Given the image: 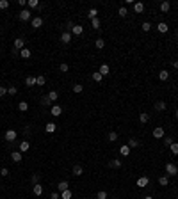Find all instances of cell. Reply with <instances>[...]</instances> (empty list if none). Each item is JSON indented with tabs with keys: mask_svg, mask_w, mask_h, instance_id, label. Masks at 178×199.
I'll return each instance as SVG.
<instances>
[{
	"mask_svg": "<svg viewBox=\"0 0 178 199\" xmlns=\"http://www.w3.org/2000/svg\"><path fill=\"white\" fill-rule=\"evenodd\" d=\"M109 165H110V167H114V169H119V167H121L123 164H121V160H119V158H114V160H110V164H109Z\"/></svg>",
	"mask_w": 178,
	"mask_h": 199,
	"instance_id": "cell-27",
	"label": "cell"
},
{
	"mask_svg": "<svg viewBox=\"0 0 178 199\" xmlns=\"http://www.w3.org/2000/svg\"><path fill=\"white\" fill-rule=\"evenodd\" d=\"M18 110L20 112H27L29 110V103L27 101H18Z\"/></svg>",
	"mask_w": 178,
	"mask_h": 199,
	"instance_id": "cell-22",
	"label": "cell"
},
{
	"mask_svg": "<svg viewBox=\"0 0 178 199\" xmlns=\"http://www.w3.org/2000/svg\"><path fill=\"white\" fill-rule=\"evenodd\" d=\"M153 137H155V139H164V137H166V132H164V128H162V126H157V128H153Z\"/></svg>",
	"mask_w": 178,
	"mask_h": 199,
	"instance_id": "cell-4",
	"label": "cell"
},
{
	"mask_svg": "<svg viewBox=\"0 0 178 199\" xmlns=\"http://www.w3.org/2000/svg\"><path fill=\"white\" fill-rule=\"evenodd\" d=\"M143 199H153V197H151V196H144Z\"/></svg>",
	"mask_w": 178,
	"mask_h": 199,
	"instance_id": "cell-56",
	"label": "cell"
},
{
	"mask_svg": "<svg viewBox=\"0 0 178 199\" xmlns=\"http://www.w3.org/2000/svg\"><path fill=\"white\" fill-rule=\"evenodd\" d=\"M73 176H82V173H84V169H82V165H73Z\"/></svg>",
	"mask_w": 178,
	"mask_h": 199,
	"instance_id": "cell-25",
	"label": "cell"
},
{
	"mask_svg": "<svg viewBox=\"0 0 178 199\" xmlns=\"http://www.w3.org/2000/svg\"><path fill=\"white\" fill-rule=\"evenodd\" d=\"M173 68H175V69H178V60H173Z\"/></svg>",
	"mask_w": 178,
	"mask_h": 199,
	"instance_id": "cell-55",
	"label": "cell"
},
{
	"mask_svg": "<svg viewBox=\"0 0 178 199\" xmlns=\"http://www.w3.org/2000/svg\"><path fill=\"white\" fill-rule=\"evenodd\" d=\"M30 55H32V52H30L29 48L20 50V57H22V59H30Z\"/></svg>",
	"mask_w": 178,
	"mask_h": 199,
	"instance_id": "cell-16",
	"label": "cell"
},
{
	"mask_svg": "<svg viewBox=\"0 0 178 199\" xmlns=\"http://www.w3.org/2000/svg\"><path fill=\"white\" fill-rule=\"evenodd\" d=\"M93 80H95V82H102V80H103V75H102L100 71H95V73H93Z\"/></svg>",
	"mask_w": 178,
	"mask_h": 199,
	"instance_id": "cell-36",
	"label": "cell"
},
{
	"mask_svg": "<svg viewBox=\"0 0 178 199\" xmlns=\"http://www.w3.org/2000/svg\"><path fill=\"white\" fill-rule=\"evenodd\" d=\"M159 80H160V82H166V80H169V71H166V69H160V71H159Z\"/></svg>",
	"mask_w": 178,
	"mask_h": 199,
	"instance_id": "cell-13",
	"label": "cell"
},
{
	"mask_svg": "<svg viewBox=\"0 0 178 199\" xmlns=\"http://www.w3.org/2000/svg\"><path fill=\"white\" fill-rule=\"evenodd\" d=\"M57 98H59V92H57V91H50V92H48V100H50V101H55Z\"/></svg>",
	"mask_w": 178,
	"mask_h": 199,
	"instance_id": "cell-31",
	"label": "cell"
},
{
	"mask_svg": "<svg viewBox=\"0 0 178 199\" xmlns=\"http://www.w3.org/2000/svg\"><path fill=\"white\" fill-rule=\"evenodd\" d=\"M119 155H121V156H128V155H130V148H128L127 144L119 148Z\"/></svg>",
	"mask_w": 178,
	"mask_h": 199,
	"instance_id": "cell-24",
	"label": "cell"
},
{
	"mask_svg": "<svg viewBox=\"0 0 178 199\" xmlns=\"http://www.w3.org/2000/svg\"><path fill=\"white\" fill-rule=\"evenodd\" d=\"M157 30H159L160 34H166L167 30H169V27H167V23H164V22H160L159 25H157Z\"/></svg>",
	"mask_w": 178,
	"mask_h": 199,
	"instance_id": "cell-15",
	"label": "cell"
},
{
	"mask_svg": "<svg viewBox=\"0 0 178 199\" xmlns=\"http://www.w3.org/2000/svg\"><path fill=\"white\" fill-rule=\"evenodd\" d=\"M29 148H30V142H29V141H23V142H20V151H22V153L29 151Z\"/></svg>",
	"mask_w": 178,
	"mask_h": 199,
	"instance_id": "cell-23",
	"label": "cell"
},
{
	"mask_svg": "<svg viewBox=\"0 0 178 199\" xmlns=\"http://www.w3.org/2000/svg\"><path fill=\"white\" fill-rule=\"evenodd\" d=\"M169 9H171V4L167 2V0H166V2H160V11H162V13H167Z\"/></svg>",
	"mask_w": 178,
	"mask_h": 199,
	"instance_id": "cell-26",
	"label": "cell"
},
{
	"mask_svg": "<svg viewBox=\"0 0 178 199\" xmlns=\"http://www.w3.org/2000/svg\"><path fill=\"white\" fill-rule=\"evenodd\" d=\"M169 149H171L173 155H178V142H173V144L169 146Z\"/></svg>",
	"mask_w": 178,
	"mask_h": 199,
	"instance_id": "cell-43",
	"label": "cell"
},
{
	"mask_svg": "<svg viewBox=\"0 0 178 199\" xmlns=\"http://www.w3.org/2000/svg\"><path fill=\"white\" fill-rule=\"evenodd\" d=\"M68 69H70V66L66 64V62H61V64H59V71H61V73H66Z\"/></svg>",
	"mask_w": 178,
	"mask_h": 199,
	"instance_id": "cell-42",
	"label": "cell"
},
{
	"mask_svg": "<svg viewBox=\"0 0 178 199\" xmlns=\"http://www.w3.org/2000/svg\"><path fill=\"white\" fill-rule=\"evenodd\" d=\"M18 5H22V7H23V5H27V2H25V0H18Z\"/></svg>",
	"mask_w": 178,
	"mask_h": 199,
	"instance_id": "cell-54",
	"label": "cell"
},
{
	"mask_svg": "<svg viewBox=\"0 0 178 199\" xmlns=\"http://www.w3.org/2000/svg\"><path fill=\"white\" fill-rule=\"evenodd\" d=\"M98 71L102 73V75H103V77H107V75H109V73H110V68H109V64H102Z\"/></svg>",
	"mask_w": 178,
	"mask_h": 199,
	"instance_id": "cell-19",
	"label": "cell"
},
{
	"mask_svg": "<svg viewBox=\"0 0 178 199\" xmlns=\"http://www.w3.org/2000/svg\"><path fill=\"white\" fill-rule=\"evenodd\" d=\"M139 121L144 124V123H148L150 121V116H148V114H146V112H143V114H139Z\"/></svg>",
	"mask_w": 178,
	"mask_h": 199,
	"instance_id": "cell-34",
	"label": "cell"
},
{
	"mask_svg": "<svg viewBox=\"0 0 178 199\" xmlns=\"http://www.w3.org/2000/svg\"><path fill=\"white\" fill-rule=\"evenodd\" d=\"M9 174V169H7V167H2V169H0V176H2V178H5Z\"/></svg>",
	"mask_w": 178,
	"mask_h": 199,
	"instance_id": "cell-50",
	"label": "cell"
},
{
	"mask_svg": "<svg viewBox=\"0 0 178 199\" xmlns=\"http://www.w3.org/2000/svg\"><path fill=\"white\" fill-rule=\"evenodd\" d=\"M55 130H57L55 123H46V126H45V132H46V133H54Z\"/></svg>",
	"mask_w": 178,
	"mask_h": 199,
	"instance_id": "cell-21",
	"label": "cell"
},
{
	"mask_svg": "<svg viewBox=\"0 0 178 199\" xmlns=\"http://www.w3.org/2000/svg\"><path fill=\"white\" fill-rule=\"evenodd\" d=\"M135 185H137L139 188H144V187H148V185H150V178H148V176H141L139 180H137V183H135Z\"/></svg>",
	"mask_w": 178,
	"mask_h": 199,
	"instance_id": "cell-5",
	"label": "cell"
},
{
	"mask_svg": "<svg viewBox=\"0 0 178 199\" xmlns=\"http://www.w3.org/2000/svg\"><path fill=\"white\" fill-rule=\"evenodd\" d=\"M22 158H23L22 151H13V153H11V160H13L14 164H20V162H22Z\"/></svg>",
	"mask_w": 178,
	"mask_h": 199,
	"instance_id": "cell-8",
	"label": "cell"
},
{
	"mask_svg": "<svg viewBox=\"0 0 178 199\" xmlns=\"http://www.w3.org/2000/svg\"><path fill=\"white\" fill-rule=\"evenodd\" d=\"M50 114H52L54 117H59L61 114H62V107H61V105H54V107L50 109Z\"/></svg>",
	"mask_w": 178,
	"mask_h": 199,
	"instance_id": "cell-9",
	"label": "cell"
},
{
	"mask_svg": "<svg viewBox=\"0 0 178 199\" xmlns=\"http://www.w3.org/2000/svg\"><path fill=\"white\" fill-rule=\"evenodd\" d=\"M68 188H70V183H68V181H59V185H57V192L61 194V192L68 190Z\"/></svg>",
	"mask_w": 178,
	"mask_h": 199,
	"instance_id": "cell-12",
	"label": "cell"
},
{
	"mask_svg": "<svg viewBox=\"0 0 178 199\" xmlns=\"http://www.w3.org/2000/svg\"><path fill=\"white\" fill-rule=\"evenodd\" d=\"M84 91V86H80V84H75V86H73V92L75 94H80Z\"/></svg>",
	"mask_w": 178,
	"mask_h": 199,
	"instance_id": "cell-39",
	"label": "cell"
},
{
	"mask_svg": "<svg viewBox=\"0 0 178 199\" xmlns=\"http://www.w3.org/2000/svg\"><path fill=\"white\" fill-rule=\"evenodd\" d=\"M87 16H89L91 20H95V18H98V9H95V7H91V9H89V13H87Z\"/></svg>",
	"mask_w": 178,
	"mask_h": 199,
	"instance_id": "cell-28",
	"label": "cell"
},
{
	"mask_svg": "<svg viewBox=\"0 0 178 199\" xmlns=\"http://www.w3.org/2000/svg\"><path fill=\"white\" fill-rule=\"evenodd\" d=\"M127 146H128L130 149H134V148H137V146H139V141H137V139H130V141L127 142Z\"/></svg>",
	"mask_w": 178,
	"mask_h": 199,
	"instance_id": "cell-30",
	"label": "cell"
},
{
	"mask_svg": "<svg viewBox=\"0 0 178 199\" xmlns=\"http://www.w3.org/2000/svg\"><path fill=\"white\" fill-rule=\"evenodd\" d=\"M18 92V89L14 87V86H11V87H7V94H13V96H14V94Z\"/></svg>",
	"mask_w": 178,
	"mask_h": 199,
	"instance_id": "cell-47",
	"label": "cell"
},
{
	"mask_svg": "<svg viewBox=\"0 0 178 199\" xmlns=\"http://www.w3.org/2000/svg\"><path fill=\"white\" fill-rule=\"evenodd\" d=\"M166 101H162V100H159V101H157L155 103V110H159V112H162V110H166Z\"/></svg>",
	"mask_w": 178,
	"mask_h": 199,
	"instance_id": "cell-20",
	"label": "cell"
},
{
	"mask_svg": "<svg viewBox=\"0 0 178 199\" xmlns=\"http://www.w3.org/2000/svg\"><path fill=\"white\" fill-rule=\"evenodd\" d=\"M27 5H29L30 9H36V7H39V2H38V0H29Z\"/></svg>",
	"mask_w": 178,
	"mask_h": 199,
	"instance_id": "cell-41",
	"label": "cell"
},
{
	"mask_svg": "<svg viewBox=\"0 0 178 199\" xmlns=\"http://www.w3.org/2000/svg\"><path fill=\"white\" fill-rule=\"evenodd\" d=\"M4 139H5L7 142H14V141L18 139V132H16V130H7L5 135H4Z\"/></svg>",
	"mask_w": 178,
	"mask_h": 199,
	"instance_id": "cell-2",
	"label": "cell"
},
{
	"mask_svg": "<svg viewBox=\"0 0 178 199\" xmlns=\"http://www.w3.org/2000/svg\"><path fill=\"white\" fill-rule=\"evenodd\" d=\"M95 46H96V48H98V50H102V48H103V46H105V41H103V39H102V37H98V39H96V41H95Z\"/></svg>",
	"mask_w": 178,
	"mask_h": 199,
	"instance_id": "cell-35",
	"label": "cell"
},
{
	"mask_svg": "<svg viewBox=\"0 0 178 199\" xmlns=\"http://www.w3.org/2000/svg\"><path fill=\"white\" fill-rule=\"evenodd\" d=\"M175 117H176V119H178V110H176V112H175Z\"/></svg>",
	"mask_w": 178,
	"mask_h": 199,
	"instance_id": "cell-57",
	"label": "cell"
},
{
	"mask_svg": "<svg viewBox=\"0 0 178 199\" xmlns=\"http://www.w3.org/2000/svg\"><path fill=\"white\" fill-rule=\"evenodd\" d=\"M50 199H61V194H59V192H52V194H50Z\"/></svg>",
	"mask_w": 178,
	"mask_h": 199,
	"instance_id": "cell-53",
	"label": "cell"
},
{
	"mask_svg": "<svg viewBox=\"0 0 178 199\" xmlns=\"http://www.w3.org/2000/svg\"><path fill=\"white\" fill-rule=\"evenodd\" d=\"M13 45H14V50L20 52V50H23V48H25V41H23V37H16Z\"/></svg>",
	"mask_w": 178,
	"mask_h": 199,
	"instance_id": "cell-6",
	"label": "cell"
},
{
	"mask_svg": "<svg viewBox=\"0 0 178 199\" xmlns=\"http://www.w3.org/2000/svg\"><path fill=\"white\" fill-rule=\"evenodd\" d=\"M25 86H27V87L38 86V82H36V77H27V78H25Z\"/></svg>",
	"mask_w": 178,
	"mask_h": 199,
	"instance_id": "cell-17",
	"label": "cell"
},
{
	"mask_svg": "<svg viewBox=\"0 0 178 199\" xmlns=\"http://www.w3.org/2000/svg\"><path fill=\"white\" fill-rule=\"evenodd\" d=\"M166 174H167V176H176V174H178V167H176L175 164H171V162L166 164Z\"/></svg>",
	"mask_w": 178,
	"mask_h": 199,
	"instance_id": "cell-3",
	"label": "cell"
},
{
	"mask_svg": "<svg viewBox=\"0 0 178 199\" xmlns=\"http://www.w3.org/2000/svg\"><path fill=\"white\" fill-rule=\"evenodd\" d=\"M18 18H20V22H30V20H32V13H30L29 9H22V11L18 13Z\"/></svg>",
	"mask_w": 178,
	"mask_h": 199,
	"instance_id": "cell-1",
	"label": "cell"
},
{
	"mask_svg": "<svg viewBox=\"0 0 178 199\" xmlns=\"http://www.w3.org/2000/svg\"><path fill=\"white\" fill-rule=\"evenodd\" d=\"M30 22H32V29H39L41 25H43V18H41V16H36V18L30 20Z\"/></svg>",
	"mask_w": 178,
	"mask_h": 199,
	"instance_id": "cell-10",
	"label": "cell"
},
{
	"mask_svg": "<svg viewBox=\"0 0 178 199\" xmlns=\"http://www.w3.org/2000/svg\"><path fill=\"white\" fill-rule=\"evenodd\" d=\"M7 94V87H4V86H0V98H4Z\"/></svg>",
	"mask_w": 178,
	"mask_h": 199,
	"instance_id": "cell-51",
	"label": "cell"
},
{
	"mask_svg": "<svg viewBox=\"0 0 178 199\" xmlns=\"http://www.w3.org/2000/svg\"><path fill=\"white\" fill-rule=\"evenodd\" d=\"M9 7V2L7 0H0V9H7Z\"/></svg>",
	"mask_w": 178,
	"mask_h": 199,
	"instance_id": "cell-52",
	"label": "cell"
},
{
	"mask_svg": "<svg viewBox=\"0 0 178 199\" xmlns=\"http://www.w3.org/2000/svg\"><path fill=\"white\" fill-rule=\"evenodd\" d=\"M61 43L62 45H70L71 43V32H62L61 34Z\"/></svg>",
	"mask_w": 178,
	"mask_h": 199,
	"instance_id": "cell-7",
	"label": "cell"
},
{
	"mask_svg": "<svg viewBox=\"0 0 178 199\" xmlns=\"http://www.w3.org/2000/svg\"><path fill=\"white\" fill-rule=\"evenodd\" d=\"M143 30H144V32H150V30H151V23L150 22H144L143 23Z\"/></svg>",
	"mask_w": 178,
	"mask_h": 199,
	"instance_id": "cell-45",
	"label": "cell"
},
{
	"mask_svg": "<svg viewBox=\"0 0 178 199\" xmlns=\"http://www.w3.org/2000/svg\"><path fill=\"white\" fill-rule=\"evenodd\" d=\"M107 139H109V142H116L118 141V132H110L107 135Z\"/></svg>",
	"mask_w": 178,
	"mask_h": 199,
	"instance_id": "cell-32",
	"label": "cell"
},
{
	"mask_svg": "<svg viewBox=\"0 0 178 199\" xmlns=\"http://www.w3.org/2000/svg\"><path fill=\"white\" fill-rule=\"evenodd\" d=\"M91 27L98 30V29L102 27V22H100V20H98V18H95V20H91Z\"/></svg>",
	"mask_w": 178,
	"mask_h": 199,
	"instance_id": "cell-33",
	"label": "cell"
},
{
	"mask_svg": "<svg viewBox=\"0 0 178 199\" xmlns=\"http://www.w3.org/2000/svg\"><path fill=\"white\" fill-rule=\"evenodd\" d=\"M96 199H107V192H105V190H100V192L96 194Z\"/></svg>",
	"mask_w": 178,
	"mask_h": 199,
	"instance_id": "cell-46",
	"label": "cell"
},
{
	"mask_svg": "<svg viewBox=\"0 0 178 199\" xmlns=\"http://www.w3.org/2000/svg\"><path fill=\"white\" fill-rule=\"evenodd\" d=\"M39 103H41V105H43V107H48L52 101L48 100V96H43V98H41V101H39Z\"/></svg>",
	"mask_w": 178,
	"mask_h": 199,
	"instance_id": "cell-44",
	"label": "cell"
},
{
	"mask_svg": "<svg viewBox=\"0 0 178 199\" xmlns=\"http://www.w3.org/2000/svg\"><path fill=\"white\" fill-rule=\"evenodd\" d=\"M71 197H73V192L70 190V188L64 190V192H61V199H71Z\"/></svg>",
	"mask_w": 178,
	"mask_h": 199,
	"instance_id": "cell-29",
	"label": "cell"
},
{
	"mask_svg": "<svg viewBox=\"0 0 178 199\" xmlns=\"http://www.w3.org/2000/svg\"><path fill=\"white\" fill-rule=\"evenodd\" d=\"M82 32H84V27H82V25H73V27H71V36H73V34L80 36Z\"/></svg>",
	"mask_w": 178,
	"mask_h": 199,
	"instance_id": "cell-11",
	"label": "cell"
},
{
	"mask_svg": "<svg viewBox=\"0 0 178 199\" xmlns=\"http://www.w3.org/2000/svg\"><path fill=\"white\" fill-rule=\"evenodd\" d=\"M134 11L137 13V14H141V13L144 11V4H143V2H135V4H134Z\"/></svg>",
	"mask_w": 178,
	"mask_h": 199,
	"instance_id": "cell-18",
	"label": "cell"
},
{
	"mask_svg": "<svg viewBox=\"0 0 178 199\" xmlns=\"http://www.w3.org/2000/svg\"><path fill=\"white\" fill-rule=\"evenodd\" d=\"M114 199H119V197H114Z\"/></svg>",
	"mask_w": 178,
	"mask_h": 199,
	"instance_id": "cell-58",
	"label": "cell"
},
{
	"mask_svg": "<svg viewBox=\"0 0 178 199\" xmlns=\"http://www.w3.org/2000/svg\"><path fill=\"white\" fill-rule=\"evenodd\" d=\"M118 14H119L121 18H125V16L128 14V9H127V7H119V9H118Z\"/></svg>",
	"mask_w": 178,
	"mask_h": 199,
	"instance_id": "cell-40",
	"label": "cell"
},
{
	"mask_svg": "<svg viewBox=\"0 0 178 199\" xmlns=\"http://www.w3.org/2000/svg\"><path fill=\"white\" fill-rule=\"evenodd\" d=\"M173 142H175V141H173V139H171V137H164V144H166V146H167V148H169V146H171V144H173Z\"/></svg>",
	"mask_w": 178,
	"mask_h": 199,
	"instance_id": "cell-49",
	"label": "cell"
},
{
	"mask_svg": "<svg viewBox=\"0 0 178 199\" xmlns=\"http://www.w3.org/2000/svg\"><path fill=\"white\" fill-rule=\"evenodd\" d=\"M32 192H34V196H41L43 194V185H39V183L32 185Z\"/></svg>",
	"mask_w": 178,
	"mask_h": 199,
	"instance_id": "cell-14",
	"label": "cell"
},
{
	"mask_svg": "<svg viewBox=\"0 0 178 199\" xmlns=\"http://www.w3.org/2000/svg\"><path fill=\"white\" fill-rule=\"evenodd\" d=\"M167 183H169V178H167V176H159V185L166 187Z\"/></svg>",
	"mask_w": 178,
	"mask_h": 199,
	"instance_id": "cell-37",
	"label": "cell"
},
{
	"mask_svg": "<svg viewBox=\"0 0 178 199\" xmlns=\"http://www.w3.org/2000/svg\"><path fill=\"white\" fill-rule=\"evenodd\" d=\"M39 181V176L38 174H32V176H30V183H32V185H36Z\"/></svg>",
	"mask_w": 178,
	"mask_h": 199,
	"instance_id": "cell-48",
	"label": "cell"
},
{
	"mask_svg": "<svg viewBox=\"0 0 178 199\" xmlns=\"http://www.w3.org/2000/svg\"><path fill=\"white\" fill-rule=\"evenodd\" d=\"M36 82H38V86H45V84H46V77L39 75V77H36Z\"/></svg>",
	"mask_w": 178,
	"mask_h": 199,
	"instance_id": "cell-38",
	"label": "cell"
}]
</instances>
